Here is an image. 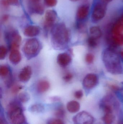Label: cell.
I'll list each match as a JSON object with an SVG mask.
<instances>
[{
    "label": "cell",
    "mask_w": 123,
    "mask_h": 124,
    "mask_svg": "<svg viewBox=\"0 0 123 124\" xmlns=\"http://www.w3.org/2000/svg\"><path fill=\"white\" fill-rule=\"evenodd\" d=\"M51 40L53 47L57 49H64L70 41L71 34L64 23L54 25L51 28Z\"/></svg>",
    "instance_id": "obj_1"
},
{
    "label": "cell",
    "mask_w": 123,
    "mask_h": 124,
    "mask_svg": "<svg viewBox=\"0 0 123 124\" xmlns=\"http://www.w3.org/2000/svg\"><path fill=\"white\" fill-rule=\"evenodd\" d=\"M102 60L105 68L109 73L115 75L123 73L120 57L114 49L111 47L105 49L103 52Z\"/></svg>",
    "instance_id": "obj_2"
},
{
    "label": "cell",
    "mask_w": 123,
    "mask_h": 124,
    "mask_svg": "<svg viewBox=\"0 0 123 124\" xmlns=\"http://www.w3.org/2000/svg\"><path fill=\"white\" fill-rule=\"evenodd\" d=\"M6 114L11 124H23L26 122L23 108L17 101H13L9 103L6 107Z\"/></svg>",
    "instance_id": "obj_3"
},
{
    "label": "cell",
    "mask_w": 123,
    "mask_h": 124,
    "mask_svg": "<svg viewBox=\"0 0 123 124\" xmlns=\"http://www.w3.org/2000/svg\"><path fill=\"white\" fill-rule=\"evenodd\" d=\"M42 47L40 42L38 39H30L25 42L23 46V51L27 58L30 59L38 54Z\"/></svg>",
    "instance_id": "obj_4"
},
{
    "label": "cell",
    "mask_w": 123,
    "mask_h": 124,
    "mask_svg": "<svg viewBox=\"0 0 123 124\" xmlns=\"http://www.w3.org/2000/svg\"><path fill=\"white\" fill-rule=\"evenodd\" d=\"M107 4L103 0H99L95 3L90 14L92 22H98L105 17L107 12Z\"/></svg>",
    "instance_id": "obj_5"
},
{
    "label": "cell",
    "mask_w": 123,
    "mask_h": 124,
    "mask_svg": "<svg viewBox=\"0 0 123 124\" xmlns=\"http://www.w3.org/2000/svg\"><path fill=\"white\" fill-rule=\"evenodd\" d=\"M6 37L9 41V49L19 50L22 38L17 31L9 30L6 33Z\"/></svg>",
    "instance_id": "obj_6"
},
{
    "label": "cell",
    "mask_w": 123,
    "mask_h": 124,
    "mask_svg": "<svg viewBox=\"0 0 123 124\" xmlns=\"http://www.w3.org/2000/svg\"><path fill=\"white\" fill-rule=\"evenodd\" d=\"M74 124H93L94 117L88 112L82 111L74 116L72 119Z\"/></svg>",
    "instance_id": "obj_7"
},
{
    "label": "cell",
    "mask_w": 123,
    "mask_h": 124,
    "mask_svg": "<svg viewBox=\"0 0 123 124\" xmlns=\"http://www.w3.org/2000/svg\"><path fill=\"white\" fill-rule=\"evenodd\" d=\"M90 6L87 4H84L79 6L77 11L76 17L78 23H82L88 18L91 14Z\"/></svg>",
    "instance_id": "obj_8"
},
{
    "label": "cell",
    "mask_w": 123,
    "mask_h": 124,
    "mask_svg": "<svg viewBox=\"0 0 123 124\" xmlns=\"http://www.w3.org/2000/svg\"><path fill=\"white\" fill-rule=\"evenodd\" d=\"M99 82L98 77L95 74L89 73L83 79L82 85L85 89H91L97 86Z\"/></svg>",
    "instance_id": "obj_9"
},
{
    "label": "cell",
    "mask_w": 123,
    "mask_h": 124,
    "mask_svg": "<svg viewBox=\"0 0 123 124\" xmlns=\"http://www.w3.org/2000/svg\"><path fill=\"white\" fill-rule=\"evenodd\" d=\"M57 16V13L54 10L49 9L46 11L45 14L44 24V27L45 30H48L54 25Z\"/></svg>",
    "instance_id": "obj_10"
},
{
    "label": "cell",
    "mask_w": 123,
    "mask_h": 124,
    "mask_svg": "<svg viewBox=\"0 0 123 124\" xmlns=\"http://www.w3.org/2000/svg\"><path fill=\"white\" fill-rule=\"evenodd\" d=\"M32 75V68L30 66H27L24 67L19 73V79L22 82H27L30 79Z\"/></svg>",
    "instance_id": "obj_11"
},
{
    "label": "cell",
    "mask_w": 123,
    "mask_h": 124,
    "mask_svg": "<svg viewBox=\"0 0 123 124\" xmlns=\"http://www.w3.org/2000/svg\"><path fill=\"white\" fill-rule=\"evenodd\" d=\"M57 61V62L60 66L62 67H65L71 63L72 61V58L71 55L68 53H61L58 55Z\"/></svg>",
    "instance_id": "obj_12"
},
{
    "label": "cell",
    "mask_w": 123,
    "mask_h": 124,
    "mask_svg": "<svg viewBox=\"0 0 123 124\" xmlns=\"http://www.w3.org/2000/svg\"><path fill=\"white\" fill-rule=\"evenodd\" d=\"M40 31V28L38 26L30 25L25 28L24 33L27 37H33L38 35Z\"/></svg>",
    "instance_id": "obj_13"
},
{
    "label": "cell",
    "mask_w": 123,
    "mask_h": 124,
    "mask_svg": "<svg viewBox=\"0 0 123 124\" xmlns=\"http://www.w3.org/2000/svg\"><path fill=\"white\" fill-rule=\"evenodd\" d=\"M112 35L123 34V15L115 23L112 28Z\"/></svg>",
    "instance_id": "obj_14"
},
{
    "label": "cell",
    "mask_w": 123,
    "mask_h": 124,
    "mask_svg": "<svg viewBox=\"0 0 123 124\" xmlns=\"http://www.w3.org/2000/svg\"><path fill=\"white\" fill-rule=\"evenodd\" d=\"M21 55L19 50L15 49L11 51L9 59L12 63L14 65L18 64L21 62Z\"/></svg>",
    "instance_id": "obj_15"
},
{
    "label": "cell",
    "mask_w": 123,
    "mask_h": 124,
    "mask_svg": "<svg viewBox=\"0 0 123 124\" xmlns=\"http://www.w3.org/2000/svg\"><path fill=\"white\" fill-rule=\"evenodd\" d=\"M66 108L70 113H75L78 112L80 110V105L77 101H71L67 103Z\"/></svg>",
    "instance_id": "obj_16"
},
{
    "label": "cell",
    "mask_w": 123,
    "mask_h": 124,
    "mask_svg": "<svg viewBox=\"0 0 123 124\" xmlns=\"http://www.w3.org/2000/svg\"><path fill=\"white\" fill-rule=\"evenodd\" d=\"M30 5V9L32 12L40 15L44 13V7L39 2H31Z\"/></svg>",
    "instance_id": "obj_17"
},
{
    "label": "cell",
    "mask_w": 123,
    "mask_h": 124,
    "mask_svg": "<svg viewBox=\"0 0 123 124\" xmlns=\"http://www.w3.org/2000/svg\"><path fill=\"white\" fill-rule=\"evenodd\" d=\"M90 37L98 40L102 37V32L99 27L98 26H92L89 29Z\"/></svg>",
    "instance_id": "obj_18"
},
{
    "label": "cell",
    "mask_w": 123,
    "mask_h": 124,
    "mask_svg": "<svg viewBox=\"0 0 123 124\" xmlns=\"http://www.w3.org/2000/svg\"><path fill=\"white\" fill-rule=\"evenodd\" d=\"M50 87V84L46 80H41L38 83L37 89L38 92L43 93L47 91Z\"/></svg>",
    "instance_id": "obj_19"
},
{
    "label": "cell",
    "mask_w": 123,
    "mask_h": 124,
    "mask_svg": "<svg viewBox=\"0 0 123 124\" xmlns=\"http://www.w3.org/2000/svg\"><path fill=\"white\" fill-rule=\"evenodd\" d=\"M45 109L44 105L41 103H36L30 106L28 110L32 113H41L44 112Z\"/></svg>",
    "instance_id": "obj_20"
},
{
    "label": "cell",
    "mask_w": 123,
    "mask_h": 124,
    "mask_svg": "<svg viewBox=\"0 0 123 124\" xmlns=\"http://www.w3.org/2000/svg\"><path fill=\"white\" fill-rule=\"evenodd\" d=\"M115 119V116L112 114V113L105 114L103 117V120L105 124H112Z\"/></svg>",
    "instance_id": "obj_21"
},
{
    "label": "cell",
    "mask_w": 123,
    "mask_h": 124,
    "mask_svg": "<svg viewBox=\"0 0 123 124\" xmlns=\"http://www.w3.org/2000/svg\"><path fill=\"white\" fill-rule=\"evenodd\" d=\"M112 39L115 44L118 46L123 45V34L112 35Z\"/></svg>",
    "instance_id": "obj_22"
},
{
    "label": "cell",
    "mask_w": 123,
    "mask_h": 124,
    "mask_svg": "<svg viewBox=\"0 0 123 124\" xmlns=\"http://www.w3.org/2000/svg\"><path fill=\"white\" fill-rule=\"evenodd\" d=\"M19 101L22 103H26L30 100V95L28 93L23 92L20 93L18 96Z\"/></svg>",
    "instance_id": "obj_23"
},
{
    "label": "cell",
    "mask_w": 123,
    "mask_h": 124,
    "mask_svg": "<svg viewBox=\"0 0 123 124\" xmlns=\"http://www.w3.org/2000/svg\"><path fill=\"white\" fill-rule=\"evenodd\" d=\"M55 115L58 118H64L65 116V111L64 108L62 106L58 107L55 111Z\"/></svg>",
    "instance_id": "obj_24"
},
{
    "label": "cell",
    "mask_w": 123,
    "mask_h": 124,
    "mask_svg": "<svg viewBox=\"0 0 123 124\" xmlns=\"http://www.w3.org/2000/svg\"><path fill=\"white\" fill-rule=\"evenodd\" d=\"M9 69L6 66L2 65L0 67V75L1 77H5L8 74Z\"/></svg>",
    "instance_id": "obj_25"
},
{
    "label": "cell",
    "mask_w": 123,
    "mask_h": 124,
    "mask_svg": "<svg viewBox=\"0 0 123 124\" xmlns=\"http://www.w3.org/2000/svg\"><path fill=\"white\" fill-rule=\"evenodd\" d=\"M8 52V49L4 46H1L0 47V59L3 60L5 59Z\"/></svg>",
    "instance_id": "obj_26"
},
{
    "label": "cell",
    "mask_w": 123,
    "mask_h": 124,
    "mask_svg": "<svg viewBox=\"0 0 123 124\" xmlns=\"http://www.w3.org/2000/svg\"><path fill=\"white\" fill-rule=\"evenodd\" d=\"M97 39L90 37L88 39L87 43L90 47L95 48L97 44Z\"/></svg>",
    "instance_id": "obj_27"
},
{
    "label": "cell",
    "mask_w": 123,
    "mask_h": 124,
    "mask_svg": "<svg viewBox=\"0 0 123 124\" xmlns=\"http://www.w3.org/2000/svg\"><path fill=\"white\" fill-rule=\"evenodd\" d=\"M47 124H66L60 119L52 118L48 121Z\"/></svg>",
    "instance_id": "obj_28"
},
{
    "label": "cell",
    "mask_w": 123,
    "mask_h": 124,
    "mask_svg": "<svg viewBox=\"0 0 123 124\" xmlns=\"http://www.w3.org/2000/svg\"><path fill=\"white\" fill-rule=\"evenodd\" d=\"M45 4L49 7L55 6L58 3V0H44Z\"/></svg>",
    "instance_id": "obj_29"
},
{
    "label": "cell",
    "mask_w": 123,
    "mask_h": 124,
    "mask_svg": "<svg viewBox=\"0 0 123 124\" xmlns=\"http://www.w3.org/2000/svg\"><path fill=\"white\" fill-rule=\"evenodd\" d=\"M94 57L92 54L89 53L86 54L85 56V60L87 63L89 64L92 63L94 61Z\"/></svg>",
    "instance_id": "obj_30"
},
{
    "label": "cell",
    "mask_w": 123,
    "mask_h": 124,
    "mask_svg": "<svg viewBox=\"0 0 123 124\" xmlns=\"http://www.w3.org/2000/svg\"><path fill=\"white\" fill-rule=\"evenodd\" d=\"M23 88V87L21 85H15L13 86L11 89V92L13 94H16L18 93L20 90Z\"/></svg>",
    "instance_id": "obj_31"
},
{
    "label": "cell",
    "mask_w": 123,
    "mask_h": 124,
    "mask_svg": "<svg viewBox=\"0 0 123 124\" xmlns=\"http://www.w3.org/2000/svg\"><path fill=\"white\" fill-rule=\"evenodd\" d=\"M73 78V75L71 73L69 72L66 73L63 77V79L65 82H70Z\"/></svg>",
    "instance_id": "obj_32"
},
{
    "label": "cell",
    "mask_w": 123,
    "mask_h": 124,
    "mask_svg": "<svg viewBox=\"0 0 123 124\" xmlns=\"http://www.w3.org/2000/svg\"><path fill=\"white\" fill-rule=\"evenodd\" d=\"M84 95L83 91L82 90H78L74 93V96L77 99H81Z\"/></svg>",
    "instance_id": "obj_33"
},
{
    "label": "cell",
    "mask_w": 123,
    "mask_h": 124,
    "mask_svg": "<svg viewBox=\"0 0 123 124\" xmlns=\"http://www.w3.org/2000/svg\"><path fill=\"white\" fill-rule=\"evenodd\" d=\"M9 5L18 6L19 4V0H7Z\"/></svg>",
    "instance_id": "obj_34"
},
{
    "label": "cell",
    "mask_w": 123,
    "mask_h": 124,
    "mask_svg": "<svg viewBox=\"0 0 123 124\" xmlns=\"http://www.w3.org/2000/svg\"><path fill=\"white\" fill-rule=\"evenodd\" d=\"M0 124H8L3 114L1 113L0 111Z\"/></svg>",
    "instance_id": "obj_35"
},
{
    "label": "cell",
    "mask_w": 123,
    "mask_h": 124,
    "mask_svg": "<svg viewBox=\"0 0 123 124\" xmlns=\"http://www.w3.org/2000/svg\"><path fill=\"white\" fill-rule=\"evenodd\" d=\"M9 19V16L8 15L6 14L4 15L2 17L1 20L3 22H5L8 21Z\"/></svg>",
    "instance_id": "obj_36"
},
{
    "label": "cell",
    "mask_w": 123,
    "mask_h": 124,
    "mask_svg": "<svg viewBox=\"0 0 123 124\" xmlns=\"http://www.w3.org/2000/svg\"><path fill=\"white\" fill-rule=\"evenodd\" d=\"M1 3L4 7H7L9 5L7 0H1Z\"/></svg>",
    "instance_id": "obj_37"
},
{
    "label": "cell",
    "mask_w": 123,
    "mask_h": 124,
    "mask_svg": "<svg viewBox=\"0 0 123 124\" xmlns=\"http://www.w3.org/2000/svg\"><path fill=\"white\" fill-rule=\"evenodd\" d=\"M120 56V57L121 59L123 62V51L121 52Z\"/></svg>",
    "instance_id": "obj_38"
},
{
    "label": "cell",
    "mask_w": 123,
    "mask_h": 124,
    "mask_svg": "<svg viewBox=\"0 0 123 124\" xmlns=\"http://www.w3.org/2000/svg\"><path fill=\"white\" fill-rule=\"evenodd\" d=\"M105 2H106L107 3H110V2L112 1H113L114 0H103Z\"/></svg>",
    "instance_id": "obj_39"
},
{
    "label": "cell",
    "mask_w": 123,
    "mask_h": 124,
    "mask_svg": "<svg viewBox=\"0 0 123 124\" xmlns=\"http://www.w3.org/2000/svg\"><path fill=\"white\" fill-rule=\"evenodd\" d=\"M40 0H30L31 2H39Z\"/></svg>",
    "instance_id": "obj_40"
},
{
    "label": "cell",
    "mask_w": 123,
    "mask_h": 124,
    "mask_svg": "<svg viewBox=\"0 0 123 124\" xmlns=\"http://www.w3.org/2000/svg\"><path fill=\"white\" fill-rule=\"evenodd\" d=\"M71 1H72V2H76V1H78L80 0H69Z\"/></svg>",
    "instance_id": "obj_41"
},
{
    "label": "cell",
    "mask_w": 123,
    "mask_h": 124,
    "mask_svg": "<svg viewBox=\"0 0 123 124\" xmlns=\"http://www.w3.org/2000/svg\"><path fill=\"white\" fill-rule=\"evenodd\" d=\"M28 124V123H27V122H25V123L24 124Z\"/></svg>",
    "instance_id": "obj_42"
},
{
    "label": "cell",
    "mask_w": 123,
    "mask_h": 124,
    "mask_svg": "<svg viewBox=\"0 0 123 124\" xmlns=\"http://www.w3.org/2000/svg\"></svg>",
    "instance_id": "obj_43"
}]
</instances>
